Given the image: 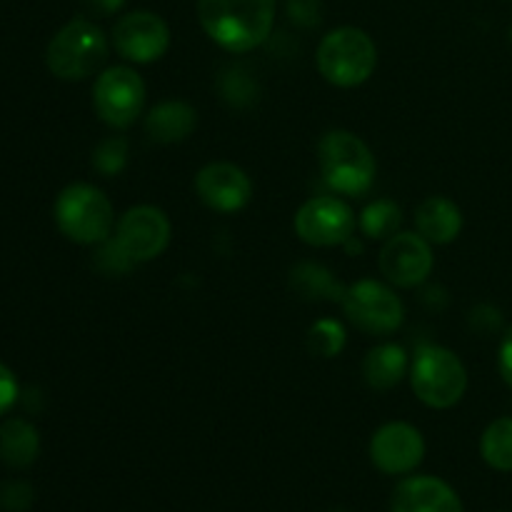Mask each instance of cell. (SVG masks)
Returning <instances> with one entry per match:
<instances>
[{
  "label": "cell",
  "instance_id": "obj_27",
  "mask_svg": "<svg viewBox=\"0 0 512 512\" xmlns=\"http://www.w3.org/2000/svg\"><path fill=\"white\" fill-rule=\"evenodd\" d=\"M288 15L295 25L315 28L323 20V3L320 0H288Z\"/></svg>",
  "mask_w": 512,
  "mask_h": 512
},
{
  "label": "cell",
  "instance_id": "obj_8",
  "mask_svg": "<svg viewBox=\"0 0 512 512\" xmlns=\"http://www.w3.org/2000/svg\"><path fill=\"white\" fill-rule=\"evenodd\" d=\"M145 105V83L128 65L103 70L93 85V108L105 125L125 130L140 118Z\"/></svg>",
  "mask_w": 512,
  "mask_h": 512
},
{
  "label": "cell",
  "instance_id": "obj_30",
  "mask_svg": "<svg viewBox=\"0 0 512 512\" xmlns=\"http://www.w3.org/2000/svg\"><path fill=\"white\" fill-rule=\"evenodd\" d=\"M498 368H500V375H503L505 383L512 388V328L503 335V343H500Z\"/></svg>",
  "mask_w": 512,
  "mask_h": 512
},
{
  "label": "cell",
  "instance_id": "obj_9",
  "mask_svg": "<svg viewBox=\"0 0 512 512\" xmlns=\"http://www.w3.org/2000/svg\"><path fill=\"white\" fill-rule=\"evenodd\" d=\"M353 208L335 195H315L295 213V233L313 248L345 245L355 233Z\"/></svg>",
  "mask_w": 512,
  "mask_h": 512
},
{
  "label": "cell",
  "instance_id": "obj_11",
  "mask_svg": "<svg viewBox=\"0 0 512 512\" xmlns=\"http://www.w3.org/2000/svg\"><path fill=\"white\" fill-rule=\"evenodd\" d=\"M113 45L128 63H155L170 48V28L150 10H133L113 28Z\"/></svg>",
  "mask_w": 512,
  "mask_h": 512
},
{
  "label": "cell",
  "instance_id": "obj_24",
  "mask_svg": "<svg viewBox=\"0 0 512 512\" xmlns=\"http://www.w3.org/2000/svg\"><path fill=\"white\" fill-rule=\"evenodd\" d=\"M128 163V140L120 138V135H113V138H105L98 148L93 150V168L98 173L108 175H118L120 170L125 168Z\"/></svg>",
  "mask_w": 512,
  "mask_h": 512
},
{
  "label": "cell",
  "instance_id": "obj_7",
  "mask_svg": "<svg viewBox=\"0 0 512 512\" xmlns=\"http://www.w3.org/2000/svg\"><path fill=\"white\" fill-rule=\"evenodd\" d=\"M343 310L350 323L368 335H390L403 325V300L380 280H358L343 293Z\"/></svg>",
  "mask_w": 512,
  "mask_h": 512
},
{
  "label": "cell",
  "instance_id": "obj_29",
  "mask_svg": "<svg viewBox=\"0 0 512 512\" xmlns=\"http://www.w3.org/2000/svg\"><path fill=\"white\" fill-rule=\"evenodd\" d=\"M20 395V388H18V380H15L13 370L8 368V365L0 363V415L8 413L10 408L15 405V400H18Z\"/></svg>",
  "mask_w": 512,
  "mask_h": 512
},
{
  "label": "cell",
  "instance_id": "obj_19",
  "mask_svg": "<svg viewBox=\"0 0 512 512\" xmlns=\"http://www.w3.org/2000/svg\"><path fill=\"white\" fill-rule=\"evenodd\" d=\"M40 435L33 423L23 418H10L0 425V460L8 468L23 470L38 460Z\"/></svg>",
  "mask_w": 512,
  "mask_h": 512
},
{
  "label": "cell",
  "instance_id": "obj_5",
  "mask_svg": "<svg viewBox=\"0 0 512 512\" xmlns=\"http://www.w3.org/2000/svg\"><path fill=\"white\" fill-rule=\"evenodd\" d=\"M108 60V38L95 23L75 18L65 23L45 50V63L50 73L60 80H85L98 73Z\"/></svg>",
  "mask_w": 512,
  "mask_h": 512
},
{
  "label": "cell",
  "instance_id": "obj_1",
  "mask_svg": "<svg viewBox=\"0 0 512 512\" xmlns=\"http://www.w3.org/2000/svg\"><path fill=\"white\" fill-rule=\"evenodd\" d=\"M205 35L228 53H250L270 38L275 0H198Z\"/></svg>",
  "mask_w": 512,
  "mask_h": 512
},
{
  "label": "cell",
  "instance_id": "obj_2",
  "mask_svg": "<svg viewBox=\"0 0 512 512\" xmlns=\"http://www.w3.org/2000/svg\"><path fill=\"white\" fill-rule=\"evenodd\" d=\"M318 163L328 188L350 198L368 193L378 173L373 150L350 130H330L320 138Z\"/></svg>",
  "mask_w": 512,
  "mask_h": 512
},
{
  "label": "cell",
  "instance_id": "obj_23",
  "mask_svg": "<svg viewBox=\"0 0 512 512\" xmlns=\"http://www.w3.org/2000/svg\"><path fill=\"white\" fill-rule=\"evenodd\" d=\"M345 348V328L333 318H323L308 330V350L320 358H335Z\"/></svg>",
  "mask_w": 512,
  "mask_h": 512
},
{
  "label": "cell",
  "instance_id": "obj_15",
  "mask_svg": "<svg viewBox=\"0 0 512 512\" xmlns=\"http://www.w3.org/2000/svg\"><path fill=\"white\" fill-rule=\"evenodd\" d=\"M390 512H463V503L445 480L410 475L393 490Z\"/></svg>",
  "mask_w": 512,
  "mask_h": 512
},
{
  "label": "cell",
  "instance_id": "obj_22",
  "mask_svg": "<svg viewBox=\"0 0 512 512\" xmlns=\"http://www.w3.org/2000/svg\"><path fill=\"white\" fill-rule=\"evenodd\" d=\"M400 223H403V210L393 200H375L368 208L360 213V230L365 238L373 240H388L398 233Z\"/></svg>",
  "mask_w": 512,
  "mask_h": 512
},
{
  "label": "cell",
  "instance_id": "obj_26",
  "mask_svg": "<svg viewBox=\"0 0 512 512\" xmlns=\"http://www.w3.org/2000/svg\"><path fill=\"white\" fill-rule=\"evenodd\" d=\"M33 498V488L25 480H5V483H0V510L3 512L30 510Z\"/></svg>",
  "mask_w": 512,
  "mask_h": 512
},
{
  "label": "cell",
  "instance_id": "obj_13",
  "mask_svg": "<svg viewBox=\"0 0 512 512\" xmlns=\"http://www.w3.org/2000/svg\"><path fill=\"white\" fill-rule=\"evenodd\" d=\"M425 458V440L415 425L395 420L378 428L370 440V460L385 475H410Z\"/></svg>",
  "mask_w": 512,
  "mask_h": 512
},
{
  "label": "cell",
  "instance_id": "obj_12",
  "mask_svg": "<svg viewBox=\"0 0 512 512\" xmlns=\"http://www.w3.org/2000/svg\"><path fill=\"white\" fill-rule=\"evenodd\" d=\"M170 220L155 205H135L123 218L118 220L115 228V240L123 245L125 253L138 263H150L158 255L165 253L170 243Z\"/></svg>",
  "mask_w": 512,
  "mask_h": 512
},
{
  "label": "cell",
  "instance_id": "obj_10",
  "mask_svg": "<svg viewBox=\"0 0 512 512\" xmlns=\"http://www.w3.org/2000/svg\"><path fill=\"white\" fill-rule=\"evenodd\" d=\"M380 273L390 285L418 288L433 273V248L420 233H395L378 255Z\"/></svg>",
  "mask_w": 512,
  "mask_h": 512
},
{
  "label": "cell",
  "instance_id": "obj_18",
  "mask_svg": "<svg viewBox=\"0 0 512 512\" xmlns=\"http://www.w3.org/2000/svg\"><path fill=\"white\" fill-rule=\"evenodd\" d=\"M365 383L378 393L393 390L408 375V353L398 343H383L370 350L363 360Z\"/></svg>",
  "mask_w": 512,
  "mask_h": 512
},
{
  "label": "cell",
  "instance_id": "obj_6",
  "mask_svg": "<svg viewBox=\"0 0 512 512\" xmlns=\"http://www.w3.org/2000/svg\"><path fill=\"white\" fill-rule=\"evenodd\" d=\"M410 385L423 405L448 410L463 400L468 390V370L453 350L443 345H423L410 368Z\"/></svg>",
  "mask_w": 512,
  "mask_h": 512
},
{
  "label": "cell",
  "instance_id": "obj_14",
  "mask_svg": "<svg viewBox=\"0 0 512 512\" xmlns=\"http://www.w3.org/2000/svg\"><path fill=\"white\" fill-rule=\"evenodd\" d=\"M195 193L215 213H240L253 198V183L238 165L210 163L195 175Z\"/></svg>",
  "mask_w": 512,
  "mask_h": 512
},
{
  "label": "cell",
  "instance_id": "obj_28",
  "mask_svg": "<svg viewBox=\"0 0 512 512\" xmlns=\"http://www.w3.org/2000/svg\"><path fill=\"white\" fill-rule=\"evenodd\" d=\"M223 93L230 103L235 100V93H240V105H245L248 100H253L255 90H253V83H250L248 75L240 73V70H233V73L223 80Z\"/></svg>",
  "mask_w": 512,
  "mask_h": 512
},
{
  "label": "cell",
  "instance_id": "obj_32",
  "mask_svg": "<svg viewBox=\"0 0 512 512\" xmlns=\"http://www.w3.org/2000/svg\"><path fill=\"white\" fill-rule=\"evenodd\" d=\"M333 512H345V510H333Z\"/></svg>",
  "mask_w": 512,
  "mask_h": 512
},
{
  "label": "cell",
  "instance_id": "obj_3",
  "mask_svg": "<svg viewBox=\"0 0 512 512\" xmlns=\"http://www.w3.org/2000/svg\"><path fill=\"white\" fill-rule=\"evenodd\" d=\"M315 63L335 88H358L378 68V48L365 30L343 25L320 40Z\"/></svg>",
  "mask_w": 512,
  "mask_h": 512
},
{
  "label": "cell",
  "instance_id": "obj_31",
  "mask_svg": "<svg viewBox=\"0 0 512 512\" xmlns=\"http://www.w3.org/2000/svg\"><path fill=\"white\" fill-rule=\"evenodd\" d=\"M85 5L98 15H113L123 8L125 0H85Z\"/></svg>",
  "mask_w": 512,
  "mask_h": 512
},
{
  "label": "cell",
  "instance_id": "obj_20",
  "mask_svg": "<svg viewBox=\"0 0 512 512\" xmlns=\"http://www.w3.org/2000/svg\"><path fill=\"white\" fill-rule=\"evenodd\" d=\"M480 455L500 473H512V415L498 418L485 428L480 438Z\"/></svg>",
  "mask_w": 512,
  "mask_h": 512
},
{
  "label": "cell",
  "instance_id": "obj_33",
  "mask_svg": "<svg viewBox=\"0 0 512 512\" xmlns=\"http://www.w3.org/2000/svg\"><path fill=\"white\" fill-rule=\"evenodd\" d=\"M510 38H512V28H510Z\"/></svg>",
  "mask_w": 512,
  "mask_h": 512
},
{
  "label": "cell",
  "instance_id": "obj_16",
  "mask_svg": "<svg viewBox=\"0 0 512 512\" xmlns=\"http://www.w3.org/2000/svg\"><path fill=\"white\" fill-rule=\"evenodd\" d=\"M415 225L430 245H448L463 230V213L445 195H430L415 210Z\"/></svg>",
  "mask_w": 512,
  "mask_h": 512
},
{
  "label": "cell",
  "instance_id": "obj_17",
  "mask_svg": "<svg viewBox=\"0 0 512 512\" xmlns=\"http://www.w3.org/2000/svg\"><path fill=\"white\" fill-rule=\"evenodd\" d=\"M195 128H198V113L193 105L183 100H165L145 115V133L153 143H183L193 135Z\"/></svg>",
  "mask_w": 512,
  "mask_h": 512
},
{
  "label": "cell",
  "instance_id": "obj_4",
  "mask_svg": "<svg viewBox=\"0 0 512 512\" xmlns=\"http://www.w3.org/2000/svg\"><path fill=\"white\" fill-rule=\"evenodd\" d=\"M53 213L60 233L78 245H100L113 235V203L95 185L73 183L60 190Z\"/></svg>",
  "mask_w": 512,
  "mask_h": 512
},
{
  "label": "cell",
  "instance_id": "obj_21",
  "mask_svg": "<svg viewBox=\"0 0 512 512\" xmlns=\"http://www.w3.org/2000/svg\"><path fill=\"white\" fill-rule=\"evenodd\" d=\"M293 288L310 300H343L345 290L335 283L333 273L323 265L300 263L293 270Z\"/></svg>",
  "mask_w": 512,
  "mask_h": 512
},
{
  "label": "cell",
  "instance_id": "obj_25",
  "mask_svg": "<svg viewBox=\"0 0 512 512\" xmlns=\"http://www.w3.org/2000/svg\"><path fill=\"white\" fill-rule=\"evenodd\" d=\"M95 265H98V270H103L105 275H120V273H128V270H133L135 260L125 253L123 245H120L113 235V238H108L100 243V250L95 253Z\"/></svg>",
  "mask_w": 512,
  "mask_h": 512
}]
</instances>
